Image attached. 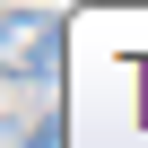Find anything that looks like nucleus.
<instances>
[{
  "instance_id": "nucleus-1",
  "label": "nucleus",
  "mask_w": 148,
  "mask_h": 148,
  "mask_svg": "<svg viewBox=\"0 0 148 148\" xmlns=\"http://www.w3.org/2000/svg\"><path fill=\"white\" fill-rule=\"evenodd\" d=\"M61 70V18L52 9H9L0 18V79L9 87H52Z\"/></svg>"
},
{
  "instance_id": "nucleus-2",
  "label": "nucleus",
  "mask_w": 148,
  "mask_h": 148,
  "mask_svg": "<svg viewBox=\"0 0 148 148\" xmlns=\"http://www.w3.org/2000/svg\"><path fill=\"white\" fill-rule=\"evenodd\" d=\"M0 148H61V122H0Z\"/></svg>"
}]
</instances>
